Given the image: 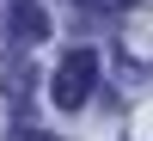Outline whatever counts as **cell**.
Segmentation results:
<instances>
[{"mask_svg":"<svg viewBox=\"0 0 153 141\" xmlns=\"http://www.w3.org/2000/svg\"><path fill=\"white\" fill-rule=\"evenodd\" d=\"M80 6H86V12H129L135 0H80Z\"/></svg>","mask_w":153,"mask_h":141,"instance_id":"cell-3","label":"cell"},{"mask_svg":"<svg viewBox=\"0 0 153 141\" xmlns=\"http://www.w3.org/2000/svg\"><path fill=\"white\" fill-rule=\"evenodd\" d=\"M12 37H19V43H43L49 37V12L37 6V0H12Z\"/></svg>","mask_w":153,"mask_h":141,"instance_id":"cell-2","label":"cell"},{"mask_svg":"<svg viewBox=\"0 0 153 141\" xmlns=\"http://www.w3.org/2000/svg\"><path fill=\"white\" fill-rule=\"evenodd\" d=\"M92 86H98V55L92 49H68L61 68H55V80H49V98H55L61 110H80L86 98H92Z\"/></svg>","mask_w":153,"mask_h":141,"instance_id":"cell-1","label":"cell"}]
</instances>
